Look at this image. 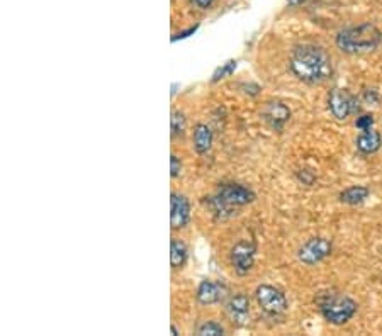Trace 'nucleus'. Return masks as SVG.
Segmentation results:
<instances>
[{"label": "nucleus", "instance_id": "f257e3e1", "mask_svg": "<svg viewBox=\"0 0 382 336\" xmlns=\"http://www.w3.org/2000/svg\"><path fill=\"white\" fill-rule=\"evenodd\" d=\"M292 73L304 83H323L333 73L331 58L321 46L299 44L292 49L289 60Z\"/></svg>", "mask_w": 382, "mask_h": 336}, {"label": "nucleus", "instance_id": "f03ea898", "mask_svg": "<svg viewBox=\"0 0 382 336\" xmlns=\"http://www.w3.org/2000/svg\"><path fill=\"white\" fill-rule=\"evenodd\" d=\"M381 41L382 33L370 23L345 27L337 34L338 49L346 55H366L374 51Z\"/></svg>", "mask_w": 382, "mask_h": 336}, {"label": "nucleus", "instance_id": "7ed1b4c3", "mask_svg": "<svg viewBox=\"0 0 382 336\" xmlns=\"http://www.w3.org/2000/svg\"><path fill=\"white\" fill-rule=\"evenodd\" d=\"M318 307L324 320L337 326L348 323L357 313V302L352 297L335 292H327L318 297Z\"/></svg>", "mask_w": 382, "mask_h": 336}, {"label": "nucleus", "instance_id": "20e7f679", "mask_svg": "<svg viewBox=\"0 0 382 336\" xmlns=\"http://www.w3.org/2000/svg\"><path fill=\"white\" fill-rule=\"evenodd\" d=\"M257 302L260 309L264 311L267 316L279 318L288 311V299L282 294L279 289L272 287V285H260L255 292Z\"/></svg>", "mask_w": 382, "mask_h": 336}, {"label": "nucleus", "instance_id": "39448f33", "mask_svg": "<svg viewBox=\"0 0 382 336\" xmlns=\"http://www.w3.org/2000/svg\"><path fill=\"white\" fill-rule=\"evenodd\" d=\"M328 107L338 121H345L350 114L359 111V101L345 88H333L328 97Z\"/></svg>", "mask_w": 382, "mask_h": 336}, {"label": "nucleus", "instance_id": "423d86ee", "mask_svg": "<svg viewBox=\"0 0 382 336\" xmlns=\"http://www.w3.org/2000/svg\"><path fill=\"white\" fill-rule=\"evenodd\" d=\"M331 253V243L327 238H311L299 248L297 258L306 265H316Z\"/></svg>", "mask_w": 382, "mask_h": 336}, {"label": "nucleus", "instance_id": "0eeeda50", "mask_svg": "<svg viewBox=\"0 0 382 336\" xmlns=\"http://www.w3.org/2000/svg\"><path fill=\"white\" fill-rule=\"evenodd\" d=\"M218 197L225 201L229 206H246V204L253 203L255 194L246 187L240 185V183H225L218 189Z\"/></svg>", "mask_w": 382, "mask_h": 336}, {"label": "nucleus", "instance_id": "6e6552de", "mask_svg": "<svg viewBox=\"0 0 382 336\" xmlns=\"http://www.w3.org/2000/svg\"><path fill=\"white\" fill-rule=\"evenodd\" d=\"M255 252H257L255 245L250 242L236 243L235 248L231 250V263L240 275H245L252 270Z\"/></svg>", "mask_w": 382, "mask_h": 336}, {"label": "nucleus", "instance_id": "1a4fd4ad", "mask_svg": "<svg viewBox=\"0 0 382 336\" xmlns=\"http://www.w3.org/2000/svg\"><path fill=\"white\" fill-rule=\"evenodd\" d=\"M262 116H264L265 121L270 125V127H274L275 131H281L285 122L291 119V111H289L288 105L282 104V102H268V104L265 105Z\"/></svg>", "mask_w": 382, "mask_h": 336}, {"label": "nucleus", "instance_id": "9d476101", "mask_svg": "<svg viewBox=\"0 0 382 336\" xmlns=\"http://www.w3.org/2000/svg\"><path fill=\"white\" fill-rule=\"evenodd\" d=\"M170 206H172V214H170V222L173 229H180L189 222L190 218V206L189 201L179 194L170 196Z\"/></svg>", "mask_w": 382, "mask_h": 336}, {"label": "nucleus", "instance_id": "9b49d317", "mask_svg": "<svg viewBox=\"0 0 382 336\" xmlns=\"http://www.w3.org/2000/svg\"><path fill=\"white\" fill-rule=\"evenodd\" d=\"M226 311H228L229 318L236 323H243L246 321L250 314V300L245 294H236L229 297L228 304H226Z\"/></svg>", "mask_w": 382, "mask_h": 336}, {"label": "nucleus", "instance_id": "f8f14e48", "mask_svg": "<svg viewBox=\"0 0 382 336\" xmlns=\"http://www.w3.org/2000/svg\"><path fill=\"white\" fill-rule=\"evenodd\" d=\"M357 144V150L364 155H372L376 151H379L381 144H382V136L379 131L376 129H367L362 131L359 138L355 141Z\"/></svg>", "mask_w": 382, "mask_h": 336}, {"label": "nucleus", "instance_id": "ddd939ff", "mask_svg": "<svg viewBox=\"0 0 382 336\" xmlns=\"http://www.w3.org/2000/svg\"><path fill=\"white\" fill-rule=\"evenodd\" d=\"M212 144V133L206 125H197L194 129V148L197 153L204 155L209 151Z\"/></svg>", "mask_w": 382, "mask_h": 336}, {"label": "nucleus", "instance_id": "4468645a", "mask_svg": "<svg viewBox=\"0 0 382 336\" xmlns=\"http://www.w3.org/2000/svg\"><path fill=\"white\" fill-rule=\"evenodd\" d=\"M219 297H221V291H219L218 285L211 281H203L201 282L199 289H197V300L204 306H209V304L218 302Z\"/></svg>", "mask_w": 382, "mask_h": 336}, {"label": "nucleus", "instance_id": "2eb2a0df", "mask_svg": "<svg viewBox=\"0 0 382 336\" xmlns=\"http://www.w3.org/2000/svg\"><path fill=\"white\" fill-rule=\"evenodd\" d=\"M369 189L364 185H352L348 187V189L343 190L342 194H340V201L345 204H350V206H357V204L364 203V201L369 197Z\"/></svg>", "mask_w": 382, "mask_h": 336}, {"label": "nucleus", "instance_id": "dca6fc26", "mask_svg": "<svg viewBox=\"0 0 382 336\" xmlns=\"http://www.w3.org/2000/svg\"><path fill=\"white\" fill-rule=\"evenodd\" d=\"M187 246L186 243L180 242V240H172L170 243V261H172L173 268H179L186 263L187 260Z\"/></svg>", "mask_w": 382, "mask_h": 336}, {"label": "nucleus", "instance_id": "f3484780", "mask_svg": "<svg viewBox=\"0 0 382 336\" xmlns=\"http://www.w3.org/2000/svg\"><path fill=\"white\" fill-rule=\"evenodd\" d=\"M170 127H172V136L173 138L183 136V133H186V127H187L186 116H183L182 112H179V111L173 112L172 119H170Z\"/></svg>", "mask_w": 382, "mask_h": 336}, {"label": "nucleus", "instance_id": "a211bd4d", "mask_svg": "<svg viewBox=\"0 0 382 336\" xmlns=\"http://www.w3.org/2000/svg\"><path fill=\"white\" fill-rule=\"evenodd\" d=\"M197 335H201V336H222V335H225V328H222L219 323H216V321H207V323L201 324V326L197 328Z\"/></svg>", "mask_w": 382, "mask_h": 336}, {"label": "nucleus", "instance_id": "6ab92c4d", "mask_svg": "<svg viewBox=\"0 0 382 336\" xmlns=\"http://www.w3.org/2000/svg\"><path fill=\"white\" fill-rule=\"evenodd\" d=\"M235 68H236V62H233V60H231V62L225 63L221 68L216 70L214 77H212V82H218V80H221V79H225V77L231 75V73L235 72Z\"/></svg>", "mask_w": 382, "mask_h": 336}, {"label": "nucleus", "instance_id": "aec40b11", "mask_svg": "<svg viewBox=\"0 0 382 336\" xmlns=\"http://www.w3.org/2000/svg\"><path fill=\"white\" fill-rule=\"evenodd\" d=\"M355 126L359 127L360 131L372 129V126H374V118H372V116H369V114H367V116H362V118L357 119Z\"/></svg>", "mask_w": 382, "mask_h": 336}, {"label": "nucleus", "instance_id": "412c9836", "mask_svg": "<svg viewBox=\"0 0 382 336\" xmlns=\"http://www.w3.org/2000/svg\"><path fill=\"white\" fill-rule=\"evenodd\" d=\"M170 170H172V177H173V179L180 175V170H182V164H180V160L175 157V155H172V158H170Z\"/></svg>", "mask_w": 382, "mask_h": 336}, {"label": "nucleus", "instance_id": "4be33fe9", "mask_svg": "<svg viewBox=\"0 0 382 336\" xmlns=\"http://www.w3.org/2000/svg\"><path fill=\"white\" fill-rule=\"evenodd\" d=\"M197 31V26H194V27H190V29H187V31H182V33H179L177 34L175 38H172V41H177V40H183V38H189V34H194Z\"/></svg>", "mask_w": 382, "mask_h": 336}, {"label": "nucleus", "instance_id": "5701e85b", "mask_svg": "<svg viewBox=\"0 0 382 336\" xmlns=\"http://www.w3.org/2000/svg\"><path fill=\"white\" fill-rule=\"evenodd\" d=\"M212 2H214V0H196L197 7H201V9H207Z\"/></svg>", "mask_w": 382, "mask_h": 336}, {"label": "nucleus", "instance_id": "b1692460", "mask_svg": "<svg viewBox=\"0 0 382 336\" xmlns=\"http://www.w3.org/2000/svg\"><path fill=\"white\" fill-rule=\"evenodd\" d=\"M306 2V0H288V3L291 7H297V5H303V3Z\"/></svg>", "mask_w": 382, "mask_h": 336}, {"label": "nucleus", "instance_id": "393cba45", "mask_svg": "<svg viewBox=\"0 0 382 336\" xmlns=\"http://www.w3.org/2000/svg\"><path fill=\"white\" fill-rule=\"evenodd\" d=\"M172 333H173V335H179V331H177V328H175V326H172Z\"/></svg>", "mask_w": 382, "mask_h": 336}]
</instances>
